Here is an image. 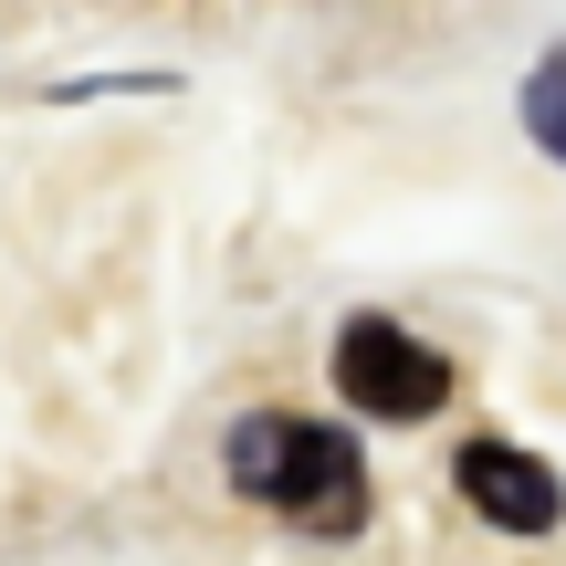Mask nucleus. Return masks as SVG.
I'll use <instances>...</instances> for the list:
<instances>
[{"label": "nucleus", "instance_id": "1", "mask_svg": "<svg viewBox=\"0 0 566 566\" xmlns=\"http://www.w3.org/2000/svg\"><path fill=\"white\" fill-rule=\"evenodd\" d=\"M231 483H242L252 504H273L283 525H304V535H357L367 525V462H357V441L325 430V420L252 409V420L231 430Z\"/></svg>", "mask_w": 566, "mask_h": 566}, {"label": "nucleus", "instance_id": "2", "mask_svg": "<svg viewBox=\"0 0 566 566\" xmlns=\"http://www.w3.org/2000/svg\"><path fill=\"white\" fill-rule=\"evenodd\" d=\"M336 388H346V409H367V420H430V409L451 399V367L430 357L409 325L357 315L336 336Z\"/></svg>", "mask_w": 566, "mask_h": 566}, {"label": "nucleus", "instance_id": "3", "mask_svg": "<svg viewBox=\"0 0 566 566\" xmlns=\"http://www.w3.org/2000/svg\"><path fill=\"white\" fill-rule=\"evenodd\" d=\"M451 483H462V504L483 514V525H504V535H556V514H566V483L535 462V451H514V441H462Z\"/></svg>", "mask_w": 566, "mask_h": 566}, {"label": "nucleus", "instance_id": "4", "mask_svg": "<svg viewBox=\"0 0 566 566\" xmlns=\"http://www.w3.org/2000/svg\"><path fill=\"white\" fill-rule=\"evenodd\" d=\"M525 126L546 137V158H566V53L535 63V84H525Z\"/></svg>", "mask_w": 566, "mask_h": 566}]
</instances>
